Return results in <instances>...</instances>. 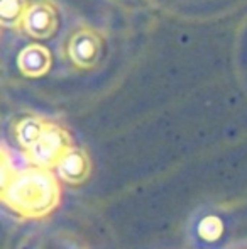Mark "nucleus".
Here are the masks:
<instances>
[{
	"mask_svg": "<svg viewBox=\"0 0 247 249\" xmlns=\"http://www.w3.org/2000/svg\"><path fill=\"white\" fill-rule=\"evenodd\" d=\"M0 198L22 219H43L61 202L60 178L53 170L29 164L2 180Z\"/></svg>",
	"mask_w": 247,
	"mask_h": 249,
	"instance_id": "obj_1",
	"label": "nucleus"
},
{
	"mask_svg": "<svg viewBox=\"0 0 247 249\" xmlns=\"http://www.w3.org/2000/svg\"><path fill=\"white\" fill-rule=\"evenodd\" d=\"M73 148L71 136L66 129L54 122H48L43 136L39 141L26 153V158L29 164L46 170H56L61 158Z\"/></svg>",
	"mask_w": 247,
	"mask_h": 249,
	"instance_id": "obj_2",
	"label": "nucleus"
},
{
	"mask_svg": "<svg viewBox=\"0 0 247 249\" xmlns=\"http://www.w3.org/2000/svg\"><path fill=\"white\" fill-rule=\"evenodd\" d=\"M102 37L99 36V33L88 29V27H83L71 36L68 53L71 61L78 68L90 70L99 63L100 56H102Z\"/></svg>",
	"mask_w": 247,
	"mask_h": 249,
	"instance_id": "obj_3",
	"label": "nucleus"
},
{
	"mask_svg": "<svg viewBox=\"0 0 247 249\" xmlns=\"http://www.w3.org/2000/svg\"><path fill=\"white\" fill-rule=\"evenodd\" d=\"M22 29L34 39H48L58 29V10L49 0H41L29 7Z\"/></svg>",
	"mask_w": 247,
	"mask_h": 249,
	"instance_id": "obj_4",
	"label": "nucleus"
},
{
	"mask_svg": "<svg viewBox=\"0 0 247 249\" xmlns=\"http://www.w3.org/2000/svg\"><path fill=\"white\" fill-rule=\"evenodd\" d=\"M92 163L85 149L73 146L56 166V175L68 185H82L90 178Z\"/></svg>",
	"mask_w": 247,
	"mask_h": 249,
	"instance_id": "obj_5",
	"label": "nucleus"
},
{
	"mask_svg": "<svg viewBox=\"0 0 247 249\" xmlns=\"http://www.w3.org/2000/svg\"><path fill=\"white\" fill-rule=\"evenodd\" d=\"M17 65L22 75L29 78H39L51 68V53L41 44H29L17 56Z\"/></svg>",
	"mask_w": 247,
	"mask_h": 249,
	"instance_id": "obj_6",
	"label": "nucleus"
},
{
	"mask_svg": "<svg viewBox=\"0 0 247 249\" xmlns=\"http://www.w3.org/2000/svg\"><path fill=\"white\" fill-rule=\"evenodd\" d=\"M46 125H48V121H44L43 117H36V115L24 117L22 121L17 122L16 138H17V142L22 146V149L26 151V153L39 141V138L43 136Z\"/></svg>",
	"mask_w": 247,
	"mask_h": 249,
	"instance_id": "obj_7",
	"label": "nucleus"
},
{
	"mask_svg": "<svg viewBox=\"0 0 247 249\" xmlns=\"http://www.w3.org/2000/svg\"><path fill=\"white\" fill-rule=\"evenodd\" d=\"M31 5L27 0H0V22L5 29H19Z\"/></svg>",
	"mask_w": 247,
	"mask_h": 249,
	"instance_id": "obj_8",
	"label": "nucleus"
},
{
	"mask_svg": "<svg viewBox=\"0 0 247 249\" xmlns=\"http://www.w3.org/2000/svg\"><path fill=\"white\" fill-rule=\"evenodd\" d=\"M224 232V224L218 217H214V215H208L205 217L203 220L200 222L198 226V234L201 236V239L205 241H215L222 236Z\"/></svg>",
	"mask_w": 247,
	"mask_h": 249,
	"instance_id": "obj_9",
	"label": "nucleus"
}]
</instances>
